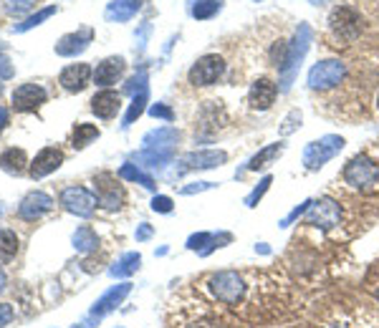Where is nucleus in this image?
<instances>
[{
    "label": "nucleus",
    "instance_id": "nucleus-1",
    "mask_svg": "<svg viewBox=\"0 0 379 328\" xmlns=\"http://www.w3.org/2000/svg\"><path fill=\"white\" fill-rule=\"evenodd\" d=\"M311 41H314V31H311L309 23H298L296 28V36L288 41V50H286V58H284V66L278 69L281 74V91H288L293 78H296L298 69H301L303 58L309 53L311 48Z\"/></svg>",
    "mask_w": 379,
    "mask_h": 328
},
{
    "label": "nucleus",
    "instance_id": "nucleus-2",
    "mask_svg": "<svg viewBox=\"0 0 379 328\" xmlns=\"http://www.w3.org/2000/svg\"><path fill=\"white\" fill-rule=\"evenodd\" d=\"M208 288L215 301L222 303V306H240V303L246 301V293H248L246 278L240 275L238 271L213 273L208 280Z\"/></svg>",
    "mask_w": 379,
    "mask_h": 328
},
{
    "label": "nucleus",
    "instance_id": "nucleus-3",
    "mask_svg": "<svg viewBox=\"0 0 379 328\" xmlns=\"http://www.w3.org/2000/svg\"><path fill=\"white\" fill-rule=\"evenodd\" d=\"M344 146H347V139L344 137H339V134H324V137L314 139V142H309V144L303 146L301 162L309 172H319L324 170Z\"/></svg>",
    "mask_w": 379,
    "mask_h": 328
},
{
    "label": "nucleus",
    "instance_id": "nucleus-4",
    "mask_svg": "<svg viewBox=\"0 0 379 328\" xmlns=\"http://www.w3.org/2000/svg\"><path fill=\"white\" fill-rule=\"evenodd\" d=\"M328 31L341 43H354L364 31V18L361 13L352 6H336L328 13Z\"/></svg>",
    "mask_w": 379,
    "mask_h": 328
},
{
    "label": "nucleus",
    "instance_id": "nucleus-5",
    "mask_svg": "<svg viewBox=\"0 0 379 328\" xmlns=\"http://www.w3.org/2000/svg\"><path fill=\"white\" fill-rule=\"evenodd\" d=\"M344 182L352 189H359V192H374L379 187V167L366 157V154H357L344 164Z\"/></svg>",
    "mask_w": 379,
    "mask_h": 328
},
{
    "label": "nucleus",
    "instance_id": "nucleus-6",
    "mask_svg": "<svg viewBox=\"0 0 379 328\" xmlns=\"http://www.w3.org/2000/svg\"><path fill=\"white\" fill-rule=\"evenodd\" d=\"M344 78H347V63L339 61V58H324L309 69L306 83H309L311 91H328V88H336L339 83H344Z\"/></svg>",
    "mask_w": 379,
    "mask_h": 328
},
{
    "label": "nucleus",
    "instance_id": "nucleus-7",
    "mask_svg": "<svg viewBox=\"0 0 379 328\" xmlns=\"http://www.w3.org/2000/svg\"><path fill=\"white\" fill-rule=\"evenodd\" d=\"M303 217H306V225L328 233V230H334L341 222V205L334 197H319V200L311 202L309 212L303 214Z\"/></svg>",
    "mask_w": 379,
    "mask_h": 328
},
{
    "label": "nucleus",
    "instance_id": "nucleus-8",
    "mask_svg": "<svg viewBox=\"0 0 379 328\" xmlns=\"http://www.w3.org/2000/svg\"><path fill=\"white\" fill-rule=\"evenodd\" d=\"M222 74H225V58L218 56V53H205L187 71V81L192 86H213V83L220 81Z\"/></svg>",
    "mask_w": 379,
    "mask_h": 328
},
{
    "label": "nucleus",
    "instance_id": "nucleus-9",
    "mask_svg": "<svg viewBox=\"0 0 379 328\" xmlns=\"http://www.w3.org/2000/svg\"><path fill=\"white\" fill-rule=\"evenodd\" d=\"M278 96V83L268 76H258L248 88V107L251 111H268L276 104Z\"/></svg>",
    "mask_w": 379,
    "mask_h": 328
},
{
    "label": "nucleus",
    "instance_id": "nucleus-10",
    "mask_svg": "<svg viewBox=\"0 0 379 328\" xmlns=\"http://www.w3.org/2000/svg\"><path fill=\"white\" fill-rule=\"evenodd\" d=\"M124 189L117 182L114 175H99L96 177V205H101L104 210L114 212L124 205Z\"/></svg>",
    "mask_w": 379,
    "mask_h": 328
},
{
    "label": "nucleus",
    "instance_id": "nucleus-11",
    "mask_svg": "<svg viewBox=\"0 0 379 328\" xmlns=\"http://www.w3.org/2000/svg\"><path fill=\"white\" fill-rule=\"evenodd\" d=\"M48 99L44 86H38V83H23L13 91V109L15 111H36L41 109Z\"/></svg>",
    "mask_w": 379,
    "mask_h": 328
},
{
    "label": "nucleus",
    "instance_id": "nucleus-12",
    "mask_svg": "<svg viewBox=\"0 0 379 328\" xmlns=\"http://www.w3.org/2000/svg\"><path fill=\"white\" fill-rule=\"evenodd\" d=\"M91 78H94V71H91L88 63H71V66H66V69L61 71L58 83H61L69 94H79V91H84V88L88 86Z\"/></svg>",
    "mask_w": 379,
    "mask_h": 328
},
{
    "label": "nucleus",
    "instance_id": "nucleus-13",
    "mask_svg": "<svg viewBox=\"0 0 379 328\" xmlns=\"http://www.w3.org/2000/svg\"><path fill=\"white\" fill-rule=\"evenodd\" d=\"M61 202L66 205V210H69V212L84 214V217H88V214L94 212V207H96V197L91 195L88 189H84V187L63 189Z\"/></svg>",
    "mask_w": 379,
    "mask_h": 328
},
{
    "label": "nucleus",
    "instance_id": "nucleus-14",
    "mask_svg": "<svg viewBox=\"0 0 379 328\" xmlns=\"http://www.w3.org/2000/svg\"><path fill=\"white\" fill-rule=\"evenodd\" d=\"M126 71V61L121 56H109L99 63L94 69V83L101 88H109L112 83H117L124 76Z\"/></svg>",
    "mask_w": 379,
    "mask_h": 328
},
{
    "label": "nucleus",
    "instance_id": "nucleus-15",
    "mask_svg": "<svg viewBox=\"0 0 379 328\" xmlns=\"http://www.w3.org/2000/svg\"><path fill=\"white\" fill-rule=\"evenodd\" d=\"M227 162V151L222 149H200V151H190L182 157V164L187 170H215V167H222Z\"/></svg>",
    "mask_w": 379,
    "mask_h": 328
},
{
    "label": "nucleus",
    "instance_id": "nucleus-16",
    "mask_svg": "<svg viewBox=\"0 0 379 328\" xmlns=\"http://www.w3.org/2000/svg\"><path fill=\"white\" fill-rule=\"evenodd\" d=\"M94 41V31L91 28H84V31H76V33H66V36L61 38L56 43V53L58 56H79V53H84V50L88 48V43Z\"/></svg>",
    "mask_w": 379,
    "mask_h": 328
},
{
    "label": "nucleus",
    "instance_id": "nucleus-17",
    "mask_svg": "<svg viewBox=\"0 0 379 328\" xmlns=\"http://www.w3.org/2000/svg\"><path fill=\"white\" fill-rule=\"evenodd\" d=\"M91 111L99 116V119H114L117 114L121 111V96L119 91H112V88H101L99 94L91 99Z\"/></svg>",
    "mask_w": 379,
    "mask_h": 328
},
{
    "label": "nucleus",
    "instance_id": "nucleus-18",
    "mask_svg": "<svg viewBox=\"0 0 379 328\" xmlns=\"http://www.w3.org/2000/svg\"><path fill=\"white\" fill-rule=\"evenodd\" d=\"M63 164V151L56 149V146H46L31 164V177L33 179H41V177L56 172L58 167Z\"/></svg>",
    "mask_w": 379,
    "mask_h": 328
},
{
    "label": "nucleus",
    "instance_id": "nucleus-19",
    "mask_svg": "<svg viewBox=\"0 0 379 328\" xmlns=\"http://www.w3.org/2000/svg\"><path fill=\"white\" fill-rule=\"evenodd\" d=\"M284 151H286L284 142H276V144H265L263 149H258L251 159H248L246 167H243V172H260V170H265V167H271V164L276 162V159L281 157ZM243 172H238V175H243Z\"/></svg>",
    "mask_w": 379,
    "mask_h": 328
},
{
    "label": "nucleus",
    "instance_id": "nucleus-20",
    "mask_svg": "<svg viewBox=\"0 0 379 328\" xmlns=\"http://www.w3.org/2000/svg\"><path fill=\"white\" fill-rule=\"evenodd\" d=\"M142 3L145 0H112L107 6V11H104V18L109 23H126V20H132L137 15Z\"/></svg>",
    "mask_w": 379,
    "mask_h": 328
},
{
    "label": "nucleus",
    "instance_id": "nucleus-21",
    "mask_svg": "<svg viewBox=\"0 0 379 328\" xmlns=\"http://www.w3.org/2000/svg\"><path fill=\"white\" fill-rule=\"evenodd\" d=\"M225 8V0H187V13L192 20H210Z\"/></svg>",
    "mask_w": 379,
    "mask_h": 328
},
{
    "label": "nucleus",
    "instance_id": "nucleus-22",
    "mask_svg": "<svg viewBox=\"0 0 379 328\" xmlns=\"http://www.w3.org/2000/svg\"><path fill=\"white\" fill-rule=\"evenodd\" d=\"M0 167L11 175H23L25 167H28V157H25L23 149H8L0 154Z\"/></svg>",
    "mask_w": 379,
    "mask_h": 328
},
{
    "label": "nucleus",
    "instance_id": "nucleus-23",
    "mask_svg": "<svg viewBox=\"0 0 379 328\" xmlns=\"http://www.w3.org/2000/svg\"><path fill=\"white\" fill-rule=\"evenodd\" d=\"M48 207H51V200H48V197L41 195V192H36V195H28V197L23 200L20 214H23V217H38V214H44Z\"/></svg>",
    "mask_w": 379,
    "mask_h": 328
},
{
    "label": "nucleus",
    "instance_id": "nucleus-24",
    "mask_svg": "<svg viewBox=\"0 0 379 328\" xmlns=\"http://www.w3.org/2000/svg\"><path fill=\"white\" fill-rule=\"evenodd\" d=\"M18 252V235L13 230H0V265H8Z\"/></svg>",
    "mask_w": 379,
    "mask_h": 328
},
{
    "label": "nucleus",
    "instance_id": "nucleus-25",
    "mask_svg": "<svg viewBox=\"0 0 379 328\" xmlns=\"http://www.w3.org/2000/svg\"><path fill=\"white\" fill-rule=\"evenodd\" d=\"M94 139H99V129L94 124H76L74 134H71V144H74V149H84Z\"/></svg>",
    "mask_w": 379,
    "mask_h": 328
},
{
    "label": "nucleus",
    "instance_id": "nucleus-26",
    "mask_svg": "<svg viewBox=\"0 0 379 328\" xmlns=\"http://www.w3.org/2000/svg\"><path fill=\"white\" fill-rule=\"evenodd\" d=\"M177 139H180V132L172 129V126H164V129H157V132H149L145 137V144L152 146H172L177 144Z\"/></svg>",
    "mask_w": 379,
    "mask_h": 328
},
{
    "label": "nucleus",
    "instance_id": "nucleus-27",
    "mask_svg": "<svg viewBox=\"0 0 379 328\" xmlns=\"http://www.w3.org/2000/svg\"><path fill=\"white\" fill-rule=\"evenodd\" d=\"M271 184H273V175H265L263 179H260L258 184H255V187L251 189V192H248L246 195V207H258V202L263 200L265 197V192H268V189H271Z\"/></svg>",
    "mask_w": 379,
    "mask_h": 328
},
{
    "label": "nucleus",
    "instance_id": "nucleus-28",
    "mask_svg": "<svg viewBox=\"0 0 379 328\" xmlns=\"http://www.w3.org/2000/svg\"><path fill=\"white\" fill-rule=\"evenodd\" d=\"M303 121V114L301 109H291L288 114H286V119L281 121V126H278V132H281V137H291L293 132H298V126H301Z\"/></svg>",
    "mask_w": 379,
    "mask_h": 328
},
{
    "label": "nucleus",
    "instance_id": "nucleus-29",
    "mask_svg": "<svg viewBox=\"0 0 379 328\" xmlns=\"http://www.w3.org/2000/svg\"><path fill=\"white\" fill-rule=\"evenodd\" d=\"M56 13V6H48V8H44V11H38L36 15H31V18L25 20V23H20V25H15V31L18 33H23V31H31V28H36V25H41L46 18H51Z\"/></svg>",
    "mask_w": 379,
    "mask_h": 328
},
{
    "label": "nucleus",
    "instance_id": "nucleus-30",
    "mask_svg": "<svg viewBox=\"0 0 379 328\" xmlns=\"http://www.w3.org/2000/svg\"><path fill=\"white\" fill-rule=\"evenodd\" d=\"M311 202H314V200H303V202H301V205H298V207H293V210H291V212H288V214H286L284 220L278 222V227H284V230H286V227H291V225H293V222H296V220H301L303 214L309 212V207H311Z\"/></svg>",
    "mask_w": 379,
    "mask_h": 328
},
{
    "label": "nucleus",
    "instance_id": "nucleus-31",
    "mask_svg": "<svg viewBox=\"0 0 379 328\" xmlns=\"http://www.w3.org/2000/svg\"><path fill=\"white\" fill-rule=\"evenodd\" d=\"M180 328H222V326H220L218 318H213V315H197V318L185 321Z\"/></svg>",
    "mask_w": 379,
    "mask_h": 328
},
{
    "label": "nucleus",
    "instance_id": "nucleus-32",
    "mask_svg": "<svg viewBox=\"0 0 379 328\" xmlns=\"http://www.w3.org/2000/svg\"><path fill=\"white\" fill-rule=\"evenodd\" d=\"M145 104H147V91H142V94L134 96L132 107H129V114H126V119H124V126H129L134 119H137L139 114L145 111Z\"/></svg>",
    "mask_w": 379,
    "mask_h": 328
},
{
    "label": "nucleus",
    "instance_id": "nucleus-33",
    "mask_svg": "<svg viewBox=\"0 0 379 328\" xmlns=\"http://www.w3.org/2000/svg\"><path fill=\"white\" fill-rule=\"evenodd\" d=\"M119 175L124 177V179H132V182H142V184H145V187H149V189L154 187V182H152L149 177H145V175H142V172H137V170H134V167H132V164H124Z\"/></svg>",
    "mask_w": 379,
    "mask_h": 328
},
{
    "label": "nucleus",
    "instance_id": "nucleus-34",
    "mask_svg": "<svg viewBox=\"0 0 379 328\" xmlns=\"http://www.w3.org/2000/svg\"><path fill=\"white\" fill-rule=\"evenodd\" d=\"M33 6H36V0H8L6 11L11 13V15H20V13L31 11Z\"/></svg>",
    "mask_w": 379,
    "mask_h": 328
},
{
    "label": "nucleus",
    "instance_id": "nucleus-35",
    "mask_svg": "<svg viewBox=\"0 0 379 328\" xmlns=\"http://www.w3.org/2000/svg\"><path fill=\"white\" fill-rule=\"evenodd\" d=\"M210 240H213V233L192 235V238L187 240V247H190V250H202V245H205V242H210Z\"/></svg>",
    "mask_w": 379,
    "mask_h": 328
},
{
    "label": "nucleus",
    "instance_id": "nucleus-36",
    "mask_svg": "<svg viewBox=\"0 0 379 328\" xmlns=\"http://www.w3.org/2000/svg\"><path fill=\"white\" fill-rule=\"evenodd\" d=\"M149 114H152V116H159V119H167V121L175 119V114H172V109H167V107H164V104H154V107L149 109Z\"/></svg>",
    "mask_w": 379,
    "mask_h": 328
},
{
    "label": "nucleus",
    "instance_id": "nucleus-37",
    "mask_svg": "<svg viewBox=\"0 0 379 328\" xmlns=\"http://www.w3.org/2000/svg\"><path fill=\"white\" fill-rule=\"evenodd\" d=\"M152 210H157V212H172V200L170 197H154V200H152Z\"/></svg>",
    "mask_w": 379,
    "mask_h": 328
},
{
    "label": "nucleus",
    "instance_id": "nucleus-38",
    "mask_svg": "<svg viewBox=\"0 0 379 328\" xmlns=\"http://www.w3.org/2000/svg\"><path fill=\"white\" fill-rule=\"evenodd\" d=\"M215 182H192L190 187H182V195H195V192H205V189H213Z\"/></svg>",
    "mask_w": 379,
    "mask_h": 328
},
{
    "label": "nucleus",
    "instance_id": "nucleus-39",
    "mask_svg": "<svg viewBox=\"0 0 379 328\" xmlns=\"http://www.w3.org/2000/svg\"><path fill=\"white\" fill-rule=\"evenodd\" d=\"M13 71H11V66H8V58H3L0 56V76H11Z\"/></svg>",
    "mask_w": 379,
    "mask_h": 328
},
{
    "label": "nucleus",
    "instance_id": "nucleus-40",
    "mask_svg": "<svg viewBox=\"0 0 379 328\" xmlns=\"http://www.w3.org/2000/svg\"><path fill=\"white\" fill-rule=\"evenodd\" d=\"M255 252H263V255H268V252H271V247L265 245V242H258V245H255Z\"/></svg>",
    "mask_w": 379,
    "mask_h": 328
},
{
    "label": "nucleus",
    "instance_id": "nucleus-41",
    "mask_svg": "<svg viewBox=\"0 0 379 328\" xmlns=\"http://www.w3.org/2000/svg\"><path fill=\"white\" fill-rule=\"evenodd\" d=\"M139 238H149V227H142V230H139Z\"/></svg>",
    "mask_w": 379,
    "mask_h": 328
},
{
    "label": "nucleus",
    "instance_id": "nucleus-42",
    "mask_svg": "<svg viewBox=\"0 0 379 328\" xmlns=\"http://www.w3.org/2000/svg\"><path fill=\"white\" fill-rule=\"evenodd\" d=\"M326 328H347V326H341V323H331V326H326Z\"/></svg>",
    "mask_w": 379,
    "mask_h": 328
},
{
    "label": "nucleus",
    "instance_id": "nucleus-43",
    "mask_svg": "<svg viewBox=\"0 0 379 328\" xmlns=\"http://www.w3.org/2000/svg\"><path fill=\"white\" fill-rule=\"evenodd\" d=\"M374 298H377V303H379V290H377V296H374Z\"/></svg>",
    "mask_w": 379,
    "mask_h": 328
},
{
    "label": "nucleus",
    "instance_id": "nucleus-44",
    "mask_svg": "<svg viewBox=\"0 0 379 328\" xmlns=\"http://www.w3.org/2000/svg\"><path fill=\"white\" fill-rule=\"evenodd\" d=\"M377 109H379V94H377Z\"/></svg>",
    "mask_w": 379,
    "mask_h": 328
}]
</instances>
